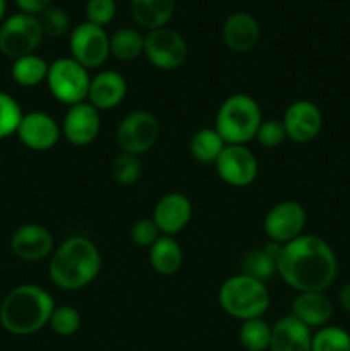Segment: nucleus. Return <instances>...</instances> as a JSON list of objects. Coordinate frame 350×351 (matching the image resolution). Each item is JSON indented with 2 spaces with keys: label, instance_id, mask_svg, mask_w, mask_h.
I'll return each mask as SVG.
<instances>
[{
  "label": "nucleus",
  "instance_id": "22",
  "mask_svg": "<svg viewBox=\"0 0 350 351\" xmlns=\"http://www.w3.org/2000/svg\"><path fill=\"white\" fill-rule=\"evenodd\" d=\"M130 14L143 29L165 27L175 14V0H130Z\"/></svg>",
  "mask_w": 350,
  "mask_h": 351
},
{
  "label": "nucleus",
  "instance_id": "31",
  "mask_svg": "<svg viewBox=\"0 0 350 351\" xmlns=\"http://www.w3.org/2000/svg\"><path fill=\"white\" fill-rule=\"evenodd\" d=\"M81 314L75 307H72V305H58L57 307L55 305L48 326L57 336L69 338V336H74L81 329Z\"/></svg>",
  "mask_w": 350,
  "mask_h": 351
},
{
  "label": "nucleus",
  "instance_id": "24",
  "mask_svg": "<svg viewBox=\"0 0 350 351\" xmlns=\"http://www.w3.org/2000/svg\"><path fill=\"white\" fill-rule=\"evenodd\" d=\"M281 247L275 242H268L263 249H254L247 252L242 259V273L266 283L277 276V264Z\"/></svg>",
  "mask_w": 350,
  "mask_h": 351
},
{
  "label": "nucleus",
  "instance_id": "4",
  "mask_svg": "<svg viewBox=\"0 0 350 351\" xmlns=\"http://www.w3.org/2000/svg\"><path fill=\"white\" fill-rule=\"evenodd\" d=\"M218 304L226 315L244 322L266 314L271 293L266 283L239 273L223 281L218 290Z\"/></svg>",
  "mask_w": 350,
  "mask_h": 351
},
{
  "label": "nucleus",
  "instance_id": "21",
  "mask_svg": "<svg viewBox=\"0 0 350 351\" xmlns=\"http://www.w3.org/2000/svg\"><path fill=\"white\" fill-rule=\"evenodd\" d=\"M292 315L309 329L325 328L333 317V304L325 291H302L292 302Z\"/></svg>",
  "mask_w": 350,
  "mask_h": 351
},
{
  "label": "nucleus",
  "instance_id": "1",
  "mask_svg": "<svg viewBox=\"0 0 350 351\" xmlns=\"http://www.w3.org/2000/svg\"><path fill=\"white\" fill-rule=\"evenodd\" d=\"M277 273L297 293L326 291L336 280L338 259L326 240L302 233L281 247Z\"/></svg>",
  "mask_w": 350,
  "mask_h": 351
},
{
  "label": "nucleus",
  "instance_id": "13",
  "mask_svg": "<svg viewBox=\"0 0 350 351\" xmlns=\"http://www.w3.org/2000/svg\"><path fill=\"white\" fill-rule=\"evenodd\" d=\"M281 122H283L287 139L297 144H307L321 132L323 113L316 103L309 99H297L287 106Z\"/></svg>",
  "mask_w": 350,
  "mask_h": 351
},
{
  "label": "nucleus",
  "instance_id": "12",
  "mask_svg": "<svg viewBox=\"0 0 350 351\" xmlns=\"http://www.w3.org/2000/svg\"><path fill=\"white\" fill-rule=\"evenodd\" d=\"M216 173L230 187H247L259 173V163L247 146L226 144L215 163Z\"/></svg>",
  "mask_w": 350,
  "mask_h": 351
},
{
  "label": "nucleus",
  "instance_id": "19",
  "mask_svg": "<svg viewBox=\"0 0 350 351\" xmlns=\"http://www.w3.org/2000/svg\"><path fill=\"white\" fill-rule=\"evenodd\" d=\"M127 96V81L119 71H100L91 77L88 99L98 112L117 108Z\"/></svg>",
  "mask_w": 350,
  "mask_h": 351
},
{
  "label": "nucleus",
  "instance_id": "28",
  "mask_svg": "<svg viewBox=\"0 0 350 351\" xmlns=\"http://www.w3.org/2000/svg\"><path fill=\"white\" fill-rule=\"evenodd\" d=\"M239 343L246 351H268L271 343V326L263 317L244 321L239 329Z\"/></svg>",
  "mask_w": 350,
  "mask_h": 351
},
{
  "label": "nucleus",
  "instance_id": "29",
  "mask_svg": "<svg viewBox=\"0 0 350 351\" xmlns=\"http://www.w3.org/2000/svg\"><path fill=\"white\" fill-rule=\"evenodd\" d=\"M110 173L112 178L119 185L124 187H129V185L137 184L143 177V163H141V158L136 154L122 153L117 154L112 161V167H110Z\"/></svg>",
  "mask_w": 350,
  "mask_h": 351
},
{
  "label": "nucleus",
  "instance_id": "39",
  "mask_svg": "<svg viewBox=\"0 0 350 351\" xmlns=\"http://www.w3.org/2000/svg\"><path fill=\"white\" fill-rule=\"evenodd\" d=\"M5 12H7V0H0V23L5 19Z\"/></svg>",
  "mask_w": 350,
  "mask_h": 351
},
{
  "label": "nucleus",
  "instance_id": "38",
  "mask_svg": "<svg viewBox=\"0 0 350 351\" xmlns=\"http://www.w3.org/2000/svg\"><path fill=\"white\" fill-rule=\"evenodd\" d=\"M338 304L347 314H350V281L343 285L338 291Z\"/></svg>",
  "mask_w": 350,
  "mask_h": 351
},
{
  "label": "nucleus",
  "instance_id": "30",
  "mask_svg": "<svg viewBox=\"0 0 350 351\" xmlns=\"http://www.w3.org/2000/svg\"><path fill=\"white\" fill-rule=\"evenodd\" d=\"M311 351H350V332L338 326H325L312 335Z\"/></svg>",
  "mask_w": 350,
  "mask_h": 351
},
{
  "label": "nucleus",
  "instance_id": "20",
  "mask_svg": "<svg viewBox=\"0 0 350 351\" xmlns=\"http://www.w3.org/2000/svg\"><path fill=\"white\" fill-rule=\"evenodd\" d=\"M312 329L292 314L283 315L271 326V343L268 351H311Z\"/></svg>",
  "mask_w": 350,
  "mask_h": 351
},
{
  "label": "nucleus",
  "instance_id": "2",
  "mask_svg": "<svg viewBox=\"0 0 350 351\" xmlns=\"http://www.w3.org/2000/svg\"><path fill=\"white\" fill-rule=\"evenodd\" d=\"M102 271V254L88 237H69L55 247L48 264L51 283L64 291H79L89 287Z\"/></svg>",
  "mask_w": 350,
  "mask_h": 351
},
{
  "label": "nucleus",
  "instance_id": "7",
  "mask_svg": "<svg viewBox=\"0 0 350 351\" xmlns=\"http://www.w3.org/2000/svg\"><path fill=\"white\" fill-rule=\"evenodd\" d=\"M43 38L36 16L16 12L0 23V53L12 60L31 55L40 48Z\"/></svg>",
  "mask_w": 350,
  "mask_h": 351
},
{
  "label": "nucleus",
  "instance_id": "9",
  "mask_svg": "<svg viewBox=\"0 0 350 351\" xmlns=\"http://www.w3.org/2000/svg\"><path fill=\"white\" fill-rule=\"evenodd\" d=\"M144 57L160 71H177L189 57L185 38L172 27H158L144 34Z\"/></svg>",
  "mask_w": 350,
  "mask_h": 351
},
{
  "label": "nucleus",
  "instance_id": "11",
  "mask_svg": "<svg viewBox=\"0 0 350 351\" xmlns=\"http://www.w3.org/2000/svg\"><path fill=\"white\" fill-rule=\"evenodd\" d=\"M307 215L301 202L281 201L266 213L263 230L270 242L285 245L304 233Z\"/></svg>",
  "mask_w": 350,
  "mask_h": 351
},
{
  "label": "nucleus",
  "instance_id": "10",
  "mask_svg": "<svg viewBox=\"0 0 350 351\" xmlns=\"http://www.w3.org/2000/svg\"><path fill=\"white\" fill-rule=\"evenodd\" d=\"M69 50L71 57L88 71L100 69L110 57V34L105 27L84 21L69 33Z\"/></svg>",
  "mask_w": 350,
  "mask_h": 351
},
{
  "label": "nucleus",
  "instance_id": "27",
  "mask_svg": "<svg viewBox=\"0 0 350 351\" xmlns=\"http://www.w3.org/2000/svg\"><path fill=\"white\" fill-rule=\"evenodd\" d=\"M110 55L120 62H132L144 55V34L134 27H119L110 34Z\"/></svg>",
  "mask_w": 350,
  "mask_h": 351
},
{
  "label": "nucleus",
  "instance_id": "3",
  "mask_svg": "<svg viewBox=\"0 0 350 351\" xmlns=\"http://www.w3.org/2000/svg\"><path fill=\"white\" fill-rule=\"evenodd\" d=\"M55 300L38 285H19L0 304V324L14 336H30L48 326Z\"/></svg>",
  "mask_w": 350,
  "mask_h": 351
},
{
  "label": "nucleus",
  "instance_id": "18",
  "mask_svg": "<svg viewBox=\"0 0 350 351\" xmlns=\"http://www.w3.org/2000/svg\"><path fill=\"white\" fill-rule=\"evenodd\" d=\"M261 27L256 17L249 12H233L222 26V40L233 53H247L259 43Z\"/></svg>",
  "mask_w": 350,
  "mask_h": 351
},
{
  "label": "nucleus",
  "instance_id": "36",
  "mask_svg": "<svg viewBox=\"0 0 350 351\" xmlns=\"http://www.w3.org/2000/svg\"><path fill=\"white\" fill-rule=\"evenodd\" d=\"M160 237L161 232L156 226V223L153 221V218H141L130 226V240H132L137 247L150 249Z\"/></svg>",
  "mask_w": 350,
  "mask_h": 351
},
{
  "label": "nucleus",
  "instance_id": "35",
  "mask_svg": "<svg viewBox=\"0 0 350 351\" xmlns=\"http://www.w3.org/2000/svg\"><path fill=\"white\" fill-rule=\"evenodd\" d=\"M84 14L88 23L105 27L115 17L117 2L115 0H86Z\"/></svg>",
  "mask_w": 350,
  "mask_h": 351
},
{
  "label": "nucleus",
  "instance_id": "25",
  "mask_svg": "<svg viewBox=\"0 0 350 351\" xmlns=\"http://www.w3.org/2000/svg\"><path fill=\"white\" fill-rule=\"evenodd\" d=\"M48 64L43 57L36 53L24 55V57L16 58L10 67V75L14 82L21 88H36V86L47 82Z\"/></svg>",
  "mask_w": 350,
  "mask_h": 351
},
{
  "label": "nucleus",
  "instance_id": "32",
  "mask_svg": "<svg viewBox=\"0 0 350 351\" xmlns=\"http://www.w3.org/2000/svg\"><path fill=\"white\" fill-rule=\"evenodd\" d=\"M23 115L17 99L9 93L0 91V139H7L17 132Z\"/></svg>",
  "mask_w": 350,
  "mask_h": 351
},
{
  "label": "nucleus",
  "instance_id": "16",
  "mask_svg": "<svg viewBox=\"0 0 350 351\" xmlns=\"http://www.w3.org/2000/svg\"><path fill=\"white\" fill-rule=\"evenodd\" d=\"M10 250L24 263H40L54 254L55 239L50 230L38 223H27L14 230Z\"/></svg>",
  "mask_w": 350,
  "mask_h": 351
},
{
  "label": "nucleus",
  "instance_id": "14",
  "mask_svg": "<svg viewBox=\"0 0 350 351\" xmlns=\"http://www.w3.org/2000/svg\"><path fill=\"white\" fill-rule=\"evenodd\" d=\"M62 136L69 144L75 147H84L95 143L102 129L100 112L88 101L69 106L60 123Z\"/></svg>",
  "mask_w": 350,
  "mask_h": 351
},
{
  "label": "nucleus",
  "instance_id": "40",
  "mask_svg": "<svg viewBox=\"0 0 350 351\" xmlns=\"http://www.w3.org/2000/svg\"><path fill=\"white\" fill-rule=\"evenodd\" d=\"M0 170H2V160H0Z\"/></svg>",
  "mask_w": 350,
  "mask_h": 351
},
{
  "label": "nucleus",
  "instance_id": "5",
  "mask_svg": "<svg viewBox=\"0 0 350 351\" xmlns=\"http://www.w3.org/2000/svg\"><path fill=\"white\" fill-rule=\"evenodd\" d=\"M261 122L263 113L259 103L253 96L235 93L220 105L215 117V129L226 144L246 146L256 139Z\"/></svg>",
  "mask_w": 350,
  "mask_h": 351
},
{
  "label": "nucleus",
  "instance_id": "17",
  "mask_svg": "<svg viewBox=\"0 0 350 351\" xmlns=\"http://www.w3.org/2000/svg\"><path fill=\"white\" fill-rule=\"evenodd\" d=\"M153 221L160 228L161 235L175 237L191 223L192 202L182 192H168L161 195L153 209Z\"/></svg>",
  "mask_w": 350,
  "mask_h": 351
},
{
  "label": "nucleus",
  "instance_id": "34",
  "mask_svg": "<svg viewBox=\"0 0 350 351\" xmlns=\"http://www.w3.org/2000/svg\"><path fill=\"white\" fill-rule=\"evenodd\" d=\"M287 139L283 122L280 119H263L259 129H257L256 141L266 149H275L281 146Z\"/></svg>",
  "mask_w": 350,
  "mask_h": 351
},
{
  "label": "nucleus",
  "instance_id": "33",
  "mask_svg": "<svg viewBox=\"0 0 350 351\" xmlns=\"http://www.w3.org/2000/svg\"><path fill=\"white\" fill-rule=\"evenodd\" d=\"M38 19H40L45 36L62 38L71 33V19H69V14L64 9H60V7H48L43 14L38 16Z\"/></svg>",
  "mask_w": 350,
  "mask_h": 351
},
{
  "label": "nucleus",
  "instance_id": "6",
  "mask_svg": "<svg viewBox=\"0 0 350 351\" xmlns=\"http://www.w3.org/2000/svg\"><path fill=\"white\" fill-rule=\"evenodd\" d=\"M91 74L72 57L57 58L48 67L47 86L55 99L62 105H78L88 99Z\"/></svg>",
  "mask_w": 350,
  "mask_h": 351
},
{
  "label": "nucleus",
  "instance_id": "15",
  "mask_svg": "<svg viewBox=\"0 0 350 351\" xmlns=\"http://www.w3.org/2000/svg\"><path fill=\"white\" fill-rule=\"evenodd\" d=\"M17 139L27 149L45 153L57 146L62 137L60 123L45 112L24 113L16 132Z\"/></svg>",
  "mask_w": 350,
  "mask_h": 351
},
{
  "label": "nucleus",
  "instance_id": "26",
  "mask_svg": "<svg viewBox=\"0 0 350 351\" xmlns=\"http://www.w3.org/2000/svg\"><path fill=\"white\" fill-rule=\"evenodd\" d=\"M226 143L222 139L215 127H205L192 134L189 141V153L202 165H215Z\"/></svg>",
  "mask_w": 350,
  "mask_h": 351
},
{
  "label": "nucleus",
  "instance_id": "37",
  "mask_svg": "<svg viewBox=\"0 0 350 351\" xmlns=\"http://www.w3.org/2000/svg\"><path fill=\"white\" fill-rule=\"evenodd\" d=\"M19 12L31 14V16H40L48 7L54 5V0H14Z\"/></svg>",
  "mask_w": 350,
  "mask_h": 351
},
{
  "label": "nucleus",
  "instance_id": "23",
  "mask_svg": "<svg viewBox=\"0 0 350 351\" xmlns=\"http://www.w3.org/2000/svg\"><path fill=\"white\" fill-rule=\"evenodd\" d=\"M148 261L153 271L160 276H174L182 266L184 252L180 249V243L175 240V237L161 235L153 245L148 249Z\"/></svg>",
  "mask_w": 350,
  "mask_h": 351
},
{
  "label": "nucleus",
  "instance_id": "8",
  "mask_svg": "<svg viewBox=\"0 0 350 351\" xmlns=\"http://www.w3.org/2000/svg\"><path fill=\"white\" fill-rule=\"evenodd\" d=\"M160 132V122L153 113L148 110H134L127 113L117 125L115 141L122 153L141 156L153 149Z\"/></svg>",
  "mask_w": 350,
  "mask_h": 351
}]
</instances>
